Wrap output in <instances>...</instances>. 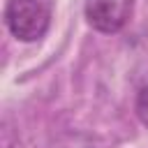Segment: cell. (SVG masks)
<instances>
[{
    "label": "cell",
    "mask_w": 148,
    "mask_h": 148,
    "mask_svg": "<svg viewBox=\"0 0 148 148\" xmlns=\"http://www.w3.org/2000/svg\"><path fill=\"white\" fill-rule=\"evenodd\" d=\"M53 14L51 0H9L5 21L9 32L21 42H35L49 30Z\"/></svg>",
    "instance_id": "1"
},
{
    "label": "cell",
    "mask_w": 148,
    "mask_h": 148,
    "mask_svg": "<svg viewBox=\"0 0 148 148\" xmlns=\"http://www.w3.org/2000/svg\"><path fill=\"white\" fill-rule=\"evenodd\" d=\"M136 116H139V120L148 127V83L139 90V95H136Z\"/></svg>",
    "instance_id": "3"
},
{
    "label": "cell",
    "mask_w": 148,
    "mask_h": 148,
    "mask_svg": "<svg viewBox=\"0 0 148 148\" xmlns=\"http://www.w3.org/2000/svg\"><path fill=\"white\" fill-rule=\"evenodd\" d=\"M132 9H134V0H86L83 7L86 21L104 35H113L123 30L132 16Z\"/></svg>",
    "instance_id": "2"
}]
</instances>
